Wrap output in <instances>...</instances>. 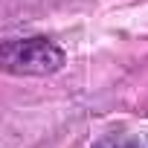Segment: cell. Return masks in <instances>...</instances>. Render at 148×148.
<instances>
[{"label":"cell","mask_w":148,"mask_h":148,"mask_svg":"<svg viewBox=\"0 0 148 148\" xmlns=\"http://www.w3.org/2000/svg\"><path fill=\"white\" fill-rule=\"evenodd\" d=\"M3 67L15 76H49L64 67V52L47 38L9 41L3 47Z\"/></svg>","instance_id":"cell-1"},{"label":"cell","mask_w":148,"mask_h":148,"mask_svg":"<svg viewBox=\"0 0 148 148\" xmlns=\"http://www.w3.org/2000/svg\"><path fill=\"white\" fill-rule=\"evenodd\" d=\"M96 148H139L134 139H105V142H99Z\"/></svg>","instance_id":"cell-2"}]
</instances>
